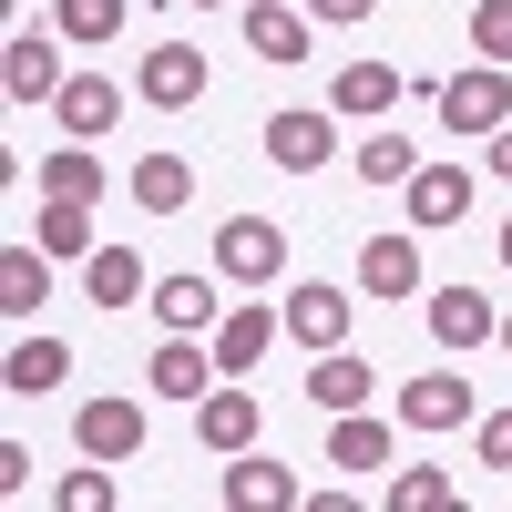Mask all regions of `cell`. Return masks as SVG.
Instances as JSON below:
<instances>
[{
    "mask_svg": "<svg viewBox=\"0 0 512 512\" xmlns=\"http://www.w3.org/2000/svg\"><path fill=\"white\" fill-rule=\"evenodd\" d=\"M492 175H512V123H502V134H492Z\"/></svg>",
    "mask_w": 512,
    "mask_h": 512,
    "instance_id": "35",
    "label": "cell"
},
{
    "mask_svg": "<svg viewBox=\"0 0 512 512\" xmlns=\"http://www.w3.org/2000/svg\"><path fill=\"white\" fill-rule=\"evenodd\" d=\"M359 175H369V185H410V175H420V154H410L400 134H369V144H359Z\"/></svg>",
    "mask_w": 512,
    "mask_h": 512,
    "instance_id": "29",
    "label": "cell"
},
{
    "mask_svg": "<svg viewBox=\"0 0 512 512\" xmlns=\"http://www.w3.org/2000/svg\"><path fill=\"white\" fill-rule=\"evenodd\" d=\"M502 267H512V226H502Z\"/></svg>",
    "mask_w": 512,
    "mask_h": 512,
    "instance_id": "37",
    "label": "cell"
},
{
    "mask_svg": "<svg viewBox=\"0 0 512 512\" xmlns=\"http://www.w3.org/2000/svg\"><path fill=\"white\" fill-rule=\"evenodd\" d=\"M134 93H144L154 113H185V103L205 93V52H195V41H154L144 72H134Z\"/></svg>",
    "mask_w": 512,
    "mask_h": 512,
    "instance_id": "3",
    "label": "cell"
},
{
    "mask_svg": "<svg viewBox=\"0 0 512 512\" xmlns=\"http://www.w3.org/2000/svg\"><path fill=\"white\" fill-rule=\"evenodd\" d=\"M52 297V246H0V318H41Z\"/></svg>",
    "mask_w": 512,
    "mask_h": 512,
    "instance_id": "19",
    "label": "cell"
},
{
    "mask_svg": "<svg viewBox=\"0 0 512 512\" xmlns=\"http://www.w3.org/2000/svg\"><path fill=\"white\" fill-rule=\"evenodd\" d=\"M400 205H410V226H461L472 216V175H461V164H420L400 185Z\"/></svg>",
    "mask_w": 512,
    "mask_h": 512,
    "instance_id": "10",
    "label": "cell"
},
{
    "mask_svg": "<svg viewBox=\"0 0 512 512\" xmlns=\"http://www.w3.org/2000/svg\"><path fill=\"white\" fill-rule=\"evenodd\" d=\"M41 195H72V205H103V164H93V144H52V164H41Z\"/></svg>",
    "mask_w": 512,
    "mask_h": 512,
    "instance_id": "25",
    "label": "cell"
},
{
    "mask_svg": "<svg viewBox=\"0 0 512 512\" xmlns=\"http://www.w3.org/2000/svg\"><path fill=\"white\" fill-rule=\"evenodd\" d=\"M308 21L318 11H297V0H246V52L256 62H308Z\"/></svg>",
    "mask_w": 512,
    "mask_h": 512,
    "instance_id": "8",
    "label": "cell"
},
{
    "mask_svg": "<svg viewBox=\"0 0 512 512\" xmlns=\"http://www.w3.org/2000/svg\"><path fill=\"white\" fill-rule=\"evenodd\" d=\"M185 195H195L185 154H144L134 164V205H144V216H185Z\"/></svg>",
    "mask_w": 512,
    "mask_h": 512,
    "instance_id": "26",
    "label": "cell"
},
{
    "mask_svg": "<svg viewBox=\"0 0 512 512\" xmlns=\"http://www.w3.org/2000/svg\"><path fill=\"white\" fill-rule=\"evenodd\" d=\"M62 52H52V41H41V31H11V52H0V93H11V103H52L62 93Z\"/></svg>",
    "mask_w": 512,
    "mask_h": 512,
    "instance_id": "7",
    "label": "cell"
},
{
    "mask_svg": "<svg viewBox=\"0 0 512 512\" xmlns=\"http://www.w3.org/2000/svg\"><path fill=\"white\" fill-rule=\"evenodd\" d=\"M400 420H410V431H461V420H472V379H461V369L410 379V390H400Z\"/></svg>",
    "mask_w": 512,
    "mask_h": 512,
    "instance_id": "12",
    "label": "cell"
},
{
    "mask_svg": "<svg viewBox=\"0 0 512 512\" xmlns=\"http://www.w3.org/2000/svg\"><path fill=\"white\" fill-rule=\"evenodd\" d=\"M502 349H512V308H502Z\"/></svg>",
    "mask_w": 512,
    "mask_h": 512,
    "instance_id": "36",
    "label": "cell"
},
{
    "mask_svg": "<svg viewBox=\"0 0 512 512\" xmlns=\"http://www.w3.org/2000/svg\"><path fill=\"white\" fill-rule=\"evenodd\" d=\"M400 93H410V82H400L390 62H349V72H338V93H328V103H338V113H369V123H379V113H390Z\"/></svg>",
    "mask_w": 512,
    "mask_h": 512,
    "instance_id": "24",
    "label": "cell"
},
{
    "mask_svg": "<svg viewBox=\"0 0 512 512\" xmlns=\"http://www.w3.org/2000/svg\"><path fill=\"white\" fill-rule=\"evenodd\" d=\"M62 41H123V0H52Z\"/></svg>",
    "mask_w": 512,
    "mask_h": 512,
    "instance_id": "28",
    "label": "cell"
},
{
    "mask_svg": "<svg viewBox=\"0 0 512 512\" xmlns=\"http://www.w3.org/2000/svg\"><path fill=\"white\" fill-rule=\"evenodd\" d=\"M195 11H216V0H195Z\"/></svg>",
    "mask_w": 512,
    "mask_h": 512,
    "instance_id": "38",
    "label": "cell"
},
{
    "mask_svg": "<svg viewBox=\"0 0 512 512\" xmlns=\"http://www.w3.org/2000/svg\"><path fill=\"white\" fill-rule=\"evenodd\" d=\"M328 461L338 472H390V420L379 410H338L328 420Z\"/></svg>",
    "mask_w": 512,
    "mask_h": 512,
    "instance_id": "18",
    "label": "cell"
},
{
    "mask_svg": "<svg viewBox=\"0 0 512 512\" xmlns=\"http://www.w3.org/2000/svg\"><path fill=\"white\" fill-rule=\"evenodd\" d=\"M52 113H62V134H82V144H93V134H113V113H123V93H113L103 72H72L62 93H52Z\"/></svg>",
    "mask_w": 512,
    "mask_h": 512,
    "instance_id": "20",
    "label": "cell"
},
{
    "mask_svg": "<svg viewBox=\"0 0 512 512\" xmlns=\"http://www.w3.org/2000/svg\"><path fill=\"white\" fill-rule=\"evenodd\" d=\"M390 512H451V472H400L390 482Z\"/></svg>",
    "mask_w": 512,
    "mask_h": 512,
    "instance_id": "31",
    "label": "cell"
},
{
    "mask_svg": "<svg viewBox=\"0 0 512 512\" xmlns=\"http://www.w3.org/2000/svg\"><path fill=\"white\" fill-rule=\"evenodd\" d=\"M62 512H113V461H93V472L62 482Z\"/></svg>",
    "mask_w": 512,
    "mask_h": 512,
    "instance_id": "32",
    "label": "cell"
},
{
    "mask_svg": "<svg viewBox=\"0 0 512 512\" xmlns=\"http://www.w3.org/2000/svg\"><path fill=\"white\" fill-rule=\"evenodd\" d=\"M72 441H82V461H113V472H123V461L144 451V410L134 400H82L72 410Z\"/></svg>",
    "mask_w": 512,
    "mask_h": 512,
    "instance_id": "2",
    "label": "cell"
},
{
    "mask_svg": "<svg viewBox=\"0 0 512 512\" xmlns=\"http://www.w3.org/2000/svg\"><path fill=\"white\" fill-rule=\"evenodd\" d=\"M359 287H369V297H410V287H420V236H410V226L369 236V246H359Z\"/></svg>",
    "mask_w": 512,
    "mask_h": 512,
    "instance_id": "16",
    "label": "cell"
},
{
    "mask_svg": "<svg viewBox=\"0 0 512 512\" xmlns=\"http://www.w3.org/2000/svg\"><path fill=\"white\" fill-rule=\"evenodd\" d=\"M195 441H205V451H226V461H236V451H256V390L216 379V390L195 400Z\"/></svg>",
    "mask_w": 512,
    "mask_h": 512,
    "instance_id": "6",
    "label": "cell"
},
{
    "mask_svg": "<svg viewBox=\"0 0 512 512\" xmlns=\"http://www.w3.org/2000/svg\"><path fill=\"white\" fill-rule=\"evenodd\" d=\"M420 318H431V338H441L451 359L482 349V338H502V308H492L482 287H431V308H420Z\"/></svg>",
    "mask_w": 512,
    "mask_h": 512,
    "instance_id": "4",
    "label": "cell"
},
{
    "mask_svg": "<svg viewBox=\"0 0 512 512\" xmlns=\"http://www.w3.org/2000/svg\"><path fill=\"white\" fill-rule=\"evenodd\" d=\"M216 267H226L236 287H267V277L287 267V236H277L267 216H236V226H216Z\"/></svg>",
    "mask_w": 512,
    "mask_h": 512,
    "instance_id": "5",
    "label": "cell"
},
{
    "mask_svg": "<svg viewBox=\"0 0 512 512\" xmlns=\"http://www.w3.org/2000/svg\"><path fill=\"white\" fill-rule=\"evenodd\" d=\"M216 379H226V369H205V349H195L185 328H164V349L144 359V390H164V400H205Z\"/></svg>",
    "mask_w": 512,
    "mask_h": 512,
    "instance_id": "13",
    "label": "cell"
},
{
    "mask_svg": "<svg viewBox=\"0 0 512 512\" xmlns=\"http://www.w3.org/2000/svg\"><path fill=\"white\" fill-rule=\"evenodd\" d=\"M144 308H154L164 328H185V338L226 318V308H216V287H205V277H154V297H144Z\"/></svg>",
    "mask_w": 512,
    "mask_h": 512,
    "instance_id": "23",
    "label": "cell"
},
{
    "mask_svg": "<svg viewBox=\"0 0 512 512\" xmlns=\"http://www.w3.org/2000/svg\"><path fill=\"white\" fill-rule=\"evenodd\" d=\"M308 11H318V21H369L379 0H308Z\"/></svg>",
    "mask_w": 512,
    "mask_h": 512,
    "instance_id": "34",
    "label": "cell"
},
{
    "mask_svg": "<svg viewBox=\"0 0 512 512\" xmlns=\"http://www.w3.org/2000/svg\"><path fill=\"white\" fill-rule=\"evenodd\" d=\"M226 502H236V512H297L308 492H297V472H287V461H267V451H236Z\"/></svg>",
    "mask_w": 512,
    "mask_h": 512,
    "instance_id": "9",
    "label": "cell"
},
{
    "mask_svg": "<svg viewBox=\"0 0 512 512\" xmlns=\"http://www.w3.org/2000/svg\"><path fill=\"white\" fill-rule=\"evenodd\" d=\"M369 390H379V379H369L359 349H318V369H308V400L318 410H369Z\"/></svg>",
    "mask_w": 512,
    "mask_h": 512,
    "instance_id": "21",
    "label": "cell"
},
{
    "mask_svg": "<svg viewBox=\"0 0 512 512\" xmlns=\"http://www.w3.org/2000/svg\"><path fill=\"white\" fill-rule=\"evenodd\" d=\"M82 287H93V308H144L154 267H144L134 246H93V256H82Z\"/></svg>",
    "mask_w": 512,
    "mask_h": 512,
    "instance_id": "11",
    "label": "cell"
},
{
    "mask_svg": "<svg viewBox=\"0 0 512 512\" xmlns=\"http://www.w3.org/2000/svg\"><path fill=\"white\" fill-rule=\"evenodd\" d=\"M512 123V62H472V72H451L441 82V134H502Z\"/></svg>",
    "mask_w": 512,
    "mask_h": 512,
    "instance_id": "1",
    "label": "cell"
},
{
    "mask_svg": "<svg viewBox=\"0 0 512 512\" xmlns=\"http://www.w3.org/2000/svg\"><path fill=\"white\" fill-rule=\"evenodd\" d=\"M328 154H338V123L328 113H277L267 123V164H287V175H318Z\"/></svg>",
    "mask_w": 512,
    "mask_h": 512,
    "instance_id": "14",
    "label": "cell"
},
{
    "mask_svg": "<svg viewBox=\"0 0 512 512\" xmlns=\"http://www.w3.org/2000/svg\"><path fill=\"white\" fill-rule=\"evenodd\" d=\"M277 328H287L277 308H226V318H216V369H226V379H246L256 359L277 349Z\"/></svg>",
    "mask_w": 512,
    "mask_h": 512,
    "instance_id": "17",
    "label": "cell"
},
{
    "mask_svg": "<svg viewBox=\"0 0 512 512\" xmlns=\"http://www.w3.org/2000/svg\"><path fill=\"white\" fill-rule=\"evenodd\" d=\"M0 379H11L21 400H41V390H62V379H72V349H62V338H11Z\"/></svg>",
    "mask_w": 512,
    "mask_h": 512,
    "instance_id": "22",
    "label": "cell"
},
{
    "mask_svg": "<svg viewBox=\"0 0 512 512\" xmlns=\"http://www.w3.org/2000/svg\"><path fill=\"white\" fill-rule=\"evenodd\" d=\"M287 338L297 349H349V297L338 287H287Z\"/></svg>",
    "mask_w": 512,
    "mask_h": 512,
    "instance_id": "15",
    "label": "cell"
},
{
    "mask_svg": "<svg viewBox=\"0 0 512 512\" xmlns=\"http://www.w3.org/2000/svg\"><path fill=\"white\" fill-rule=\"evenodd\" d=\"M482 461H492V472H512V410L482 420Z\"/></svg>",
    "mask_w": 512,
    "mask_h": 512,
    "instance_id": "33",
    "label": "cell"
},
{
    "mask_svg": "<svg viewBox=\"0 0 512 512\" xmlns=\"http://www.w3.org/2000/svg\"><path fill=\"white\" fill-rule=\"evenodd\" d=\"M472 52L482 62H512V0H472Z\"/></svg>",
    "mask_w": 512,
    "mask_h": 512,
    "instance_id": "30",
    "label": "cell"
},
{
    "mask_svg": "<svg viewBox=\"0 0 512 512\" xmlns=\"http://www.w3.org/2000/svg\"><path fill=\"white\" fill-rule=\"evenodd\" d=\"M41 246H52V256H93V205L41 195Z\"/></svg>",
    "mask_w": 512,
    "mask_h": 512,
    "instance_id": "27",
    "label": "cell"
}]
</instances>
